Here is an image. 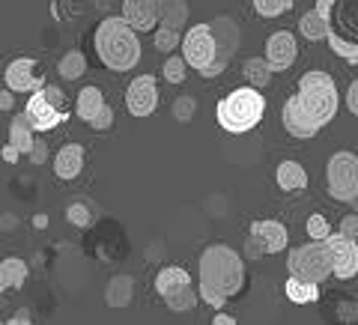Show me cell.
<instances>
[{
  "instance_id": "6da1fadb",
  "label": "cell",
  "mask_w": 358,
  "mask_h": 325,
  "mask_svg": "<svg viewBox=\"0 0 358 325\" xmlns=\"http://www.w3.org/2000/svg\"><path fill=\"white\" fill-rule=\"evenodd\" d=\"M245 284L242 257L227 245H209L200 257V298L212 308H221L230 296H236Z\"/></svg>"
},
{
  "instance_id": "7a4b0ae2",
  "label": "cell",
  "mask_w": 358,
  "mask_h": 325,
  "mask_svg": "<svg viewBox=\"0 0 358 325\" xmlns=\"http://www.w3.org/2000/svg\"><path fill=\"white\" fill-rule=\"evenodd\" d=\"M93 42H96L99 60H102L108 69H114V72H129L141 60V39H138V33H134V27L129 24L126 18H120V15L105 18L102 24L96 27Z\"/></svg>"
},
{
  "instance_id": "3957f363",
  "label": "cell",
  "mask_w": 358,
  "mask_h": 325,
  "mask_svg": "<svg viewBox=\"0 0 358 325\" xmlns=\"http://www.w3.org/2000/svg\"><path fill=\"white\" fill-rule=\"evenodd\" d=\"M266 114V99L257 87H239L227 93L215 108L218 126L230 134H245L254 126H260V120Z\"/></svg>"
},
{
  "instance_id": "277c9868",
  "label": "cell",
  "mask_w": 358,
  "mask_h": 325,
  "mask_svg": "<svg viewBox=\"0 0 358 325\" xmlns=\"http://www.w3.org/2000/svg\"><path fill=\"white\" fill-rule=\"evenodd\" d=\"M299 99L305 110L320 122V126H329L338 114V87H334V78L329 72H305L299 78Z\"/></svg>"
},
{
  "instance_id": "5b68a950",
  "label": "cell",
  "mask_w": 358,
  "mask_h": 325,
  "mask_svg": "<svg viewBox=\"0 0 358 325\" xmlns=\"http://www.w3.org/2000/svg\"><path fill=\"white\" fill-rule=\"evenodd\" d=\"M287 268H289V275L305 277V281H313V284H320V281H326L329 275H334L331 254L326 248V242H317V239H310V245H299V248L289 251Z\"/></svg>"
},
{
  "instance_id": "8992f818",
  "label": "cell",
  "mask_w": 358,
  "mask_h": 325,
  "mask_svg": "<svg viewBox=\"0 0 358 325\" xmlns=\"http://www.w3.org/2000/svg\"><path fill=\"white\" fill-rule=\"evenodd\" d=\"M155 293L162 296V301L171 310H192L197 305V289L192 287V277H188L185 268L179 266H164L159 275H155Z\"/></svg>"
},
{
  "instance_id": "52a82bcc",
  "label": "cell",
  "mask_w": 358,
  "mask_h": 325,
  "mask_svg": "<svg viewBox=\"0 0 358 325\" xmlns=\"http://www.w3.org/2000/svg\"><path fill=\"white\" fill-rule=\"evenodd\" d=\"M329 194L341 203H352L358 197V155L355 152H334L326 164Z\"/></svg>"
},
{
  "instance_id": "ba28073f",
  "label": "cell",
  "mask_w": 358,
  "mask_h": 325,
  "mask_svg": "<svg viewBox=\"0 0 358 325\" xmlns=\"http://www.w3.org/2000/svg\"><path fill=\"white\" fill-rule=\"evenodd\" d=\"M209 27H212V36H215L218 54H215V60L209 63V69H203L200 75H203V78H215V75H221L224 69H227V63L233 60V54L239 51V24L233 18L221 15V18L212 21Z\"/></svg>"
},
{
  "instance_id": "9c48e42d",
  "label": "cell",
  "mask_w": 358,
  "mask_h": 325,
  "mask_svg": "<svg viewBox=\"0 0 358 325\" xmlns=\"http://www.w3.org/2000/svg\"><path fill=\"white\" fill-rule=\"evenodd\" d=\"M215 54H218V45H215V36H212L209 24H194L182 36V57L192 69H197V72L209 69V63L215 60Z\"/></svg>"
},
{
  "instance_id": "30bf717a",
  "label": "cell",
  "mask_w": 358,
  "mask_h": 325,
  "mask_svg": "<svg viewBox=\"0 0 358 325\" xmlns=\"http://www.w3.org/2000/svg\"><path fill=\"white\" fill-rule=\"evenodd\" d=\"M326 248L331 254V266H334V277L350 281L358 275V245L355 239L343 236V233H331L326 239Z\"/></svg>"
},
{
  "instance_id": "8fae6325",
  "label": "cell",
  "mask_w": 358,
  "mask_h": 325,
  "mask_svg": "<svg viewBox=\"0 0 358 325\" xmlns=\"http://www.w3.org/2000/svg\"><path fill=\"white\" fill-rule=\"evenodd\" d=\"M24 114H27V120H30L33 131H51V129H57L60 122L69 120V114H66L63 108L54 105L51 99L42 93V89L30 93V102L24 105Z\"/></svg>"
},
{
  "instance_id": "7c38bea8",
  "label": "cell",
  "mask_w": 358,
  "mask_h": 325,
  "mask_svg": "<svg viewBox=\"0 0 358 325\" xmlns=\"http://www.w3.org/2000/svg\"><path fill=\"white\" fill-rule=\"evenodd\" d=\"M155 105H159V87H155V78L152 75H143V78H134L126 89V108L131 117H150Z\"/></svg>"
},
{
  "instance_id": "4fadbf2b",
  "label": "cell",
  "mask_w": 358,
  "mask_h": 325,
  "mask_svg": "<svg viewBox=\"0 0 358 325\" xmlns=\"http://www.w3.org/2000/svg\"><path fill=\"white\" fill-rule=\"evenodd\" d=\"M281 120H284V129L293 134V138H299V140H308V138H313V134H320V129H322L320 122L305 110V105H301L299 93H296L293 99H287Z\"/></svg>"
},
{
  "instance_id": "5bb4252c",
  "label": "cell",
  "mask_w": 358,
  "mask_h": 325,
  "mask_svg": "<svg viewBox=\"0 0 358 325\" xmlns=\"http://www.w3.org/2000/svg\"><path fill=\"white\" fill-rule=\"evenodd\" d=\"M3 81L13 93H36V89L45 87L42 78H36V60L33 57H18L6 66Z\"/></svg>"
},
{
  "instance_id": "9a60e30c",
  "label": "cell",
  "mask_w": 358,
  "mask_h": 325,
  "mask_svg": "<svg viewBox=\"0 0 358 325\" xmlns=\"http://www.w3.org/2000/svg\"><path fill=\"white\" fill-rule=\"evenodd\" d=\"M299 57V45H296V36L289 30H278L268 36L266 42V60L272 66L275 72H287L289 66L296 63Z\"/></svg>"
},
{
  "instance_id": "2e32d148",
  "label": "cell",
  "mask_w": 358,
  "mask_h": 325,
  "mask_svg": "<svg viewBox=\"0 0 358 325\" xmlns=\"http://www.w3.org/2000/svg\"><path fill=\"white\" fill-rule=\"evenodd\" d=\"M331 6L334 0H317V9L301 15L299 30L308 42H322L331 33Z\"/></svg>"
},
{
  "instance_id": "e0dca14e",
  "label": "cell",
  "mask_w": 358,
  "mask_h": 325,
  "mask_svg": "<svg viewBox=\"0 0 358 325\" xmlns=\"http://www.w3.org/2000/svg\"><path fill=\"white\" fill-rule=\"evenodd\" d=\"M162 0H122V18L134 30H152L159 24Z\"/></svg>"
},
{
  "instance_id": "ac0fdd59",
  "label": "cell",
  "mask_w": 358,
  "mask_h": 325,
  "mask_svg": "<svg viewBox=\"0 0 358 325\" xmlns=\"http://www.w3.org/2000/svg\"><path fill=\"white\" fill-rule=\"evenodd\" d=\"M84 171V147L81 143H66V147H60L57 159H54V173H57L63 182H72V179H78Z\"/></svg>"
},
{
  "instance_id": "d6986e66",
  "label": "cell",
  "mask_w": 358,
  "mask_h": 325,
  "mask_svg": "<svg viewBox=\"0 0 358 325\" xmlns=\"http://www.w3.org/2000/svg\"><path fill=\"white\" fill-rule=\"evenodd\" d=\"M251 236H257L263 242V248L266 254H278V251H284L287 248V227L281 221H254L251 224Z\"/></svg>"
},
{
  "instance_id": "ffe728a7",
  "label": "cell",
  "mask_w": 358,
  "mask_h": 325,
  "mask_svg": "<svg viewBox=\"0 0 358 325\" xmlns=\"http://www.w3.org/2000/svg\"><path fill=\"white\" fill-rule=\"evenodd\" d=\"M108 102L102 96V89L99 87H84L81 93H78V105H75V114L81 117L84 122H93L99 117V110H102Z\"/></svg>"
},
{
  "instance_id": "44dd1931",
  "label": "cell",
  "mask_w": 358,
  "mask_h": 325,
  "mask_svg": "<svg viewBox=\"0 0 358 325\" xmlns=\"http://www.w3.org/2000/svg\"><path fill=\"white\" fill-rule=\"evenodd\" d=\"M9 143H13L21 155H30L36 138H33V126H30L27 114H15L13 117V126H9Z\"/></svg>"
},
{
  "instance_id": "7402d4cb",
  "label": "cell",
  "mask_w": 358,
  "mask_h": 325,
  "mask_svg": "<svg viewBox=\"0 0 358 325\" xmlns=\"http://www.w3.org/2000/svg\"><path fill=\"white\" fill-rule=\"evenodd\" d=\"M278 185L284 188V192H301V188H308V173L305 167H301L299 161H281L278 164Z\"/></svg>"
},
{
  "instance_id": "603a6c76",
  "label": "cell",
  "mask_w": 358,
  "mask_h": 325,
  "mask_svg": "<svg viewBox=\"0 0 358 325\" xmlns=\"http://www.w3.org/2000/svg\"><path fill=\"white\" fill-rule=\"evenodd\" d=\"M284 293H287V298L293 301V305H313V301L320 298L317 284H313V281H305V277H296V275H289V277H287Z\"/></svg>"
},
{
  "instance_id": "cb8c5ba5",
  "label": "cell",
  "mask_w": 358,
  "mask_h": 325,
  "mask_svg": "<svg viewBox=\"0 0 358 325\" xmlns=\"http://www.w3.org/2000/svg\"><path fill=\"white\" fill-rule=\"evenodd\" d=\"M27 281V263L18 257H6L0 263V289H18Z\"/></svg>"
},
{
  "instance_id": "d4e9b609",
  "label": "cell",
  "mask_w": 358,
  "mask_h": 325,
  "mask_svg": "<svg viewBox=\"0 0 358 325\" xmlns=\"http://www.w3.org/2000/svg\"><path fill=\"white\" fill-rule=\"evenodd\" d=\"M131 289H134V281L129 275H114L110 277V284H108V289H105L108 308H126L131 301Z\"/></svg>"
},
{
  "instance_id": "484cf974",
  "label": "cell",
  "mask_w": 358,
  "mask_h": 325,
  "mask_svg": "<svg viewBox=\"0 0 358 325\" xmlns=\"http://www.w3.org/2000/svg\"><path fill=\"white\" fill-rule=\"evenodd\" d=\"M242 75L248 78V84H251V87H268V84H272L275 69L268 66L266 57H251V60H245V63H242Z\"/></svg>"
},
{
  "instance_id": "4316f807",
  "label": "cell",
  "mask_w": 358,
  "mask_h": 325,
  "mask_svg": "<svg viewBox=\"0 0 358 325\" xmlns=\"http://www.w3.org/2000/svg\"><path fill=\"white\" fill-rule=\"evenodd\" d=\"M185 21H188V3L185 0H162L159 24H171L176 30H182Z\"/></svg>"
},
{
  "instance_id": "83f0119b",
  "label": "cell",
  "mask_w": 358,
  "mask_h": 325,
  "mask_svg": "<svg viewBox=\"0 0 358 325\" xmlns=\"http://www.w3.org/2000/svg\"><path fill=\"white\" fill-rule=\"evenodd\" d=\"M87 72V60H84V54L81 51H66L63 57H60V63H57V75L63 78V81H78Z\"/></svg>"
},
{
  "instance_id": "f1b7e54d",
  "label": "cell",
  "mask_w": 358,
  "mask_h": 325,
  "mask_svg": "<svg viewBox=\"0 0 358 325\" xmlns=\"http://www.w3.org/2000/svg\"><path fill=\"white\" fill-rule=\"evenodd\" d=\"M66 221L75 224V227H90V224L96 221V209L90 200H75V203H69V209H66Z\"/></svg>"
},
{
  "instance_id": "f546056e",
  "label": "cell",
  "mask_w": 358,
  "mask_h": 325,
  "mask_svg": "<svg viewBox=\"0 0 358 325\" xmlns=\"http://www.w3.org/2000/svg\"><path fill=\"white\" fill-rule=\"evenodd\" d=\"M326 42H329L331 54H338V57H343L346 63H358V45H355V42H346V39H343V36H338L334 30L326 36Z\"/></svg>"
},
{
  "instance_id": "4dcf8cb0",
  "label": "cell",
  "mask_w": 358,
  "mask_h": 325,
  "mask_svg": "<svg viewBox=\"0 0 358 325\" xmlns=\"http://www.w3.org/2000/svg\"><path fill=\"white\" fill-rule=\"evenodd\" d=\"M176 45H182V33H179L176 27H171V24H159V30H155V48L171 54Z\"/></svg>"
},
{
  "instance_id": "1f68e13d",
  "label": "cell",
  "mask_w": 358,
  "mask_h": 325,
  "mask_svg": "<svg viewBox=\"0 0 358 325\" xmlns=\"http://www.w3.org/2000/svg\"><path fill=\"white\" fill-rule=\"evenodd\" d=\"M254 9H257V15H263V18H275V15L289 13L293 0H254Z\"/></svg>"
},
{
  "instance_id": "d6a6232c",
  "label": "cell",
  "mask_w": 358,
  "mask_h": 325,
  "mask_svg": "<svg viewBox=\"0 0 358 325\" xmlns=\"http://www.w3.org/2000/svg\"><path fill=\"white\" fill-rule=\"evenodd\" d=\"M305 227H308V236L317 242H326L331 236V224L326 221V215H310Z\"/></svg>"
},
{
  "instance_id": "836d02e7",
  "label": "cell",
  "mask_w": 358,
  "mask_h": 325,
  "mask_svg": "<svg viewBox=\"0 0 358 325\" xmlns=\"http://www.w3.org/2000/svg\"><path fill=\"white\" fill-rule=\"evenodd\" d=\"M185 69H188L185 57H167L164 60V78L171 84H182L185 81Z\"/></svg>"
},
{
  "instance_id": "e575fe53",
  "label": "cell",
  "mask_w": 358,
  "mask_h": 325,
  "mask_svg": "<svg viewBox=\"0 0 358 325\" xmlns=\"http://www.w3.org/2000/svg\"><path fill=\"white\" fill-rule=\"evenodd\" d=\"M194 110H197V102L192 96H179L176 102H173V117L179 120V122H188L194 117Z\"/></svg>"
},
{
  "instance_id": "d590c367",
  "label": "cell",
  "mask_w": 358,
  "mask_h": 325,
  "mask_svg": "<svg viewBox=\"0 0 358 325\" xmlns=\"http://www.w3.org/2000/svg\"><path fill=\"white\" fill-rule=\"evenodd\" d=\"M114 126V108L110 105H105L102 110H99V117L90 122V129H96V131H105V129H110Z\"/></svg>"
},
{
  "instance_id": "8d00e7d4",
  "label": "cell",
  "mask_w": 358,
  "mask_h": 325,
  "mask_svg": "<svg viewBox=\"0 0 358 325\" xmlns=\"http://www.w3.org/2000/svg\"><path fill=\"white\" fill-rule=\"evenodd\" d=\"M341 233L350 239H358V215H346L343 224H341Z\"/></svg>"
},
{
  "instance_id": "74e56055",
  "label": "cell",
  "mask_w": 358,
  "mask_h": 325,
  "mask_svg": "<svg viewBox=\"0 0 358 325\" xmlns=\"http://www.w3.org/2000/svg\"><path fill=\"white\" fill-rule=\"evenodd\" d=\"M346 108H350L352 114L358 117V78L350 84V89H346Z\"/></svg>"
},
{
  "instance_id": "f35d334b",
  "label": "cell",
  "mask_w": 358,
  "mask_h": 325,
  "mask_svg": "<svg viewBox=\"0 0 358 325\" xmlns=\"http://www.w3.org/2000/svg\"><path fill=\"white\" fill-rule=\"evenodd\" d=\"M45 150H48V147H45L42 140L33 143V150H30V161H33V164H45Z\"/></svg>"
},
{
  "instance_id": "ab89813d",
  "label": "cell",
  "mask_w": 358,
  "mask_h": 325,
  "mask_svg": "<svg viewBox=\"0 0 358 325\" xmlns=\"http://www.w3.org/2000/svg\"><path fill=\"white\" fill-rule=\"evenodd\" d=\"M263 251H266V248H263V242L257 239V236H251V239H248V254H251V257H260Z\"/></svg>"
},
{
  "instance_id": "60d3db41",
  "label": "cell",
  "mask_w": 358,
  "mask_h": 325,
  "mask_svg": "<svg viewBox=\"0 0 358 325\" xmlns=\"http://www.w3.org/2000/svg\"><path fill=\"white\" fill-rule=\"evenodd\" d=\"M13 108V89H3V93H0V110H9Z\"/></svg>"
},
{
  "instance_id": "b9f144b4",
  "label": "cell",
  "mask_w": 358,
  "mask_h": 325,
  "mask_svg": "<svg viewBox=\"0 0 358 325\" xmlns=\"http://www.w3.org/2000/svg\"><path fill=\"white\" fill-rule=\"evenodd\" d=\"M18 155H21V152L13 147V143H9V147H3V159H6L9 164H15V161H18Z\"/></svg>"
},
{
  "instance_id": "7bdbcfd3",
  "label": "cell",
  "mask_w": 358,
  "mask_h": 325,
  "mask_svg": "<svg viewBox=\"0 0 358 325\" xmlns=\"http://www.w3.org/2000/svg\"><path fill=\"white\" fill-rule=\"evenodd\" d=\"M212 322H215V325H236V319H233V317H224V313H218V317L212 319Z\"/></svg>"
},
{
  "instance_id": "ee69618b",
  "label": "cell",
  "mask_w": 358,
  "mask_h": 325,
  "mask_svg": "<svg viewBox=\"0 0 358 325\" xmlns=\"http://www.w3.org/2000/svg\"><path fill=\"white\" fill-rule=\"evenodd\" d=\"M352 203H355V206H358V197H355V200H352Z\"/></svg>"
},
{
  "instance_id": "f6af8a7d",
  "label": "cell",
  "mask_w": 358,
  "mask_h": 325,
  "mask_svg": "<svg viewBox=\"0 0 358 325\" xmlns=\"http://www.w3.org/2000/svg\"><path fill=\"white\" fill-rule=\"evenodd\" d=\"M355 245H358V239H355Z\"/></svg>"
}]
</instances>
